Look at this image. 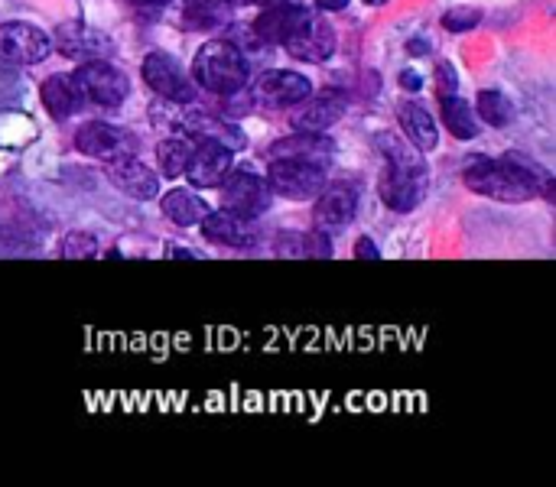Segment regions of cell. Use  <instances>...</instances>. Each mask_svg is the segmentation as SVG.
<instances>
[{
    "mask_svg": "<svg viewBox=\"0 0 556 487\" xmlns=\"http://www.w3.org/2000/svg\"><path fill=\"white\" fill-rule=\"evenodd\" d=\"M534 176H543L534 163H524L521 156L511 153L504 160H478L465 169V186L478 195H488L495 202H530L540 189Z\"/></svg>",
    "mask_w": 556,
    "mask_h": 487,
    "instance_id": "6da1fadb",
    "label": "cell"
},
{
    "mask_svg": "<svg viewBox=\"0 0 556 487\" xmlns=\"http://www.w3.org/2000/svg\"><path fill=\"white\" fill-rule=\"evenodd\" d=\"M251 65L244 59L238 46L225 43V39H209L192 62V78L212 95H235L248 85Z\"/></svg>",
    "mask_w": 556,
    "mask_h": 487,
    "instance_id": "7a4b0ae2",
    "label": "cell"
},
{
    "mask_svg": "<svg viewBox=\"0 0 556 487\" xmlns=\"http://www.w3.org/2000/svg\"><path fill=\"white\" fill-rule=\"evenodd\" d=\"M430 189V169L407 150L387 153V173L381 182V199L394 208V212H413Z\"/></svg>",
    "mask_w": 556,
    "mask_h": 487,
    "instance_id": "3957f363",
    "label": "cell"
},
{
    "mask_svg": "<svg viewBox=\"0 0 556 487\" xmlns=\"http://www.w3.org/2000/svg\"><path fill=\"white\" fill-rule=\"evenodd\" d=\"M72 85L79 101L98 104V108H121L127 91H131L124 72L101 59H88L85 65H79V72L72 75Z\"/></svg>",
    "mask_w": 556,
    "mask_h": 487,
    "instance_id": "277c9868",
    "label": "cell"
},
{
    "mask_svg": "<svg viewBox=\"0 0 556 487\" xmlns=\"http://www.w3.org/2000/svg\"><path fill=\"white\" fill-rule=\"evenodd\" d=\"M222 205H225V212L248 218V221L264 215L270 208V182L254 173H244V169H238V173L228 169L222 179Z\"/></svg>",
    "mask_w": 556,
    "mask_h": 487,
    "instance_id": "5b68a950",
    "label": "cell"
},
{
    "mask_svg": "<svg viewBox=\"0 0 556 487\" xmlns=\"http://www.w3.org/2000/svg\"><path fill=\"white\" fill-rule=\"evenodd\" d=\"M270 192H280L287 199H313L326 186V169L316 163H303V160H274L270 163Z\"/></svg>",
    "mask_w": 556,
    "mask_h": 487,
    "instance_id": "8992f818",
    "label": "cell"
},
{
    "mask_svg": "<svg viewBox=\"0 0 556 487\" xmlns=\"http://www.w3.org/2000/svg\"><path fill=\"white\" fill-rule=\"evenodd\" d=\"M53 52L49 39L40 26L33 23H4L0 26V62L10 65H36Z\"/></svg>",
    "mask_w": 556,
    "mask_h": 487,
    "instance_id": "52a82bcc",
    "label": "cell"
},
{
    "mask_svg": "<svg viewBox=\"0 0 556 487\" xmlns=\"http://www.w3.org/2000/svg\"><path fill=\"white\" fill-rule=\"evenodd\" d=\"M144 82L166 101L192 104V98H196L192 78L183 72V65H179L173 56H166V52H150V56L144 59Z\"/></svg>",
    "mask_w": 556,
    "mask_h": 487,
    "instance_id": "ba28073f",
    "label": "cell"
},
{
    "mask_svg": "<svg viewBox=\"0 0 556 487\" xmlns=\"http://www.w3.org/2000/svg\"><path fill=\"white\" fill-rule=\"evenodd\" d=\"M313 17L303 4L296 0H270V7L254 20V33L264 39V43H280L287 46L290 39L306 26V20Z\"/></svg>",
    "mask_w": 556,
    "mask_h": 487,
    "instance_id": "9c48e42d",
    "label": "cell"
},
{
    "mask_svg": "<svg viewBox=\"0 0 556 487\" xmlns=\"http://www.w3.org/2000/svg\"><path fill=\"white\" fill-rule=\"evenodd\" d=\"M355 208H358V189L348 186V182H332V186H322L319 202H316V228L319 231H342L355 221Z\"/></svg>",
    "mask_w": 556,
    "mask_h": 487,
    "instance_id": "30bf717a",
    "label": "cell"
},
{
    "mask_svg": "<svg viewBox=\"0 0 556 487\" xmlns=\"http://www.w3.org/2000/svg\"><path fill=\"white\" fill-rule=\"evenodd\" d=\"M231 169V150L225 143L218 140H199L196 153H189V163H186V176L192 186L199 189H212L218 182L225 179V173Z\"/></svg>",
    "mask_w": 556,
    "mask_h": 487,
    "instance_id": "8fae6325",
    "label": "cell"
},
{
    "mask_svg": "<svg viewBox=\"0 0 556 487\" xmlns=\"http://www.w3.org/2000/svg\"><path fill=\"white\" fill-rule=\"evenodd\" d=\"M108 179L118 186L124 195H131V199H140L147 202L153 195L160 192V182H157V173H153L150 166H144L140 160H134L131 153L124 156H114L108 160Z\"/></svg>",
    "mask_w": 556,
    "mask_h": 487,
    "instance_id": "7c38bea8",
    "label": "cell"
},
{
    "mask_svg": "<svg viewBox=\"0 0 556 487\" xmlns=\"http://www.w3.org/2000/svg\"><path fill=\"white\" fill-rule=\"evenodd\" d=\"M332 153H335V143L322 130H296V134L283 137L270 147L274 160H303L316 166H326L332 160Z\"/></svg>",
    "mask_w": 556,
    "mask_h": 487,
    "instance_id": "4fadbf2b",
    "label": "cell"
},
{
    "mask_svg": "<svg viewBox=\"0 0 556 487\" xmlns=\"http://www.w3.org/2000/svg\"><path fill=\"white\" fill-rule=\"evenodd\" d=\"M313 95V85H309V78H303L300 72H287V69H277V72H267L261 82H257V98L270 108H290V104H300Z\"/></svg>",
    "mask_w": 556,
    "mask_h": 487,
    "instance_id": "5bb4252c",
    "label": "cell"
},
{
    "mask_svg": "<svg viewBox=\"0 0 556 487\" xmlns=\"http://www.w3.org/2000/svg\"><path fill=\"white\" fill-rule=\"evenodd\" d=\"M287 49H290L293 59L316 62V65L326 62L332 52H335V30H332V23L319 20V17H309L303 30L287 43Z\"/></svg>",
    "mask_w": 556,
    "mask_h": 487,
    "instance_id": "9a60e30c",
    "label": "cell"
},
{
    "mask_svg": "<svg viewBox=\"0 0 556 487\" xmlns=\"http://www.w3.org/2000/svg\"><path fill=\"white\" fill-rule=\"evenodd\" d=\"M75 147L85 156H98V160H114V156H124L127 137L118 127L101 124V121H88L85 127H79L75 134Z\"/></svg>",
    "mask_w": 556,
    "mask_h": 487,
    "instance_id": "2e32d148",
    "label": "cell"
},
{
    "mask_svg": "<svg viewBox=\"0 0 556 487\" xmlns=\"http://www.w3.org/2000/svg\"><path fill=\"white\" fill-rule=\"evenodd\" d=\"M202 234L212 244H225V247H251L254 244V228L248 225V218H238L231 212H212L202 221Z\"/></svg>",
    "mask_w": 556,
    "mask_h": 487,
    "instance_id": "e0dca14e",
    "label": "cell"
},
{
    "mask_svg": "<svg viewBox=\"0 0 556 487\" xmlns=\"http://www.w3.org/2000/svg\"><path fill=\"white\" fill-rule=\"evenodd\" d=\"M400 127H404V137H407L420 153L433 150L436 143H439V130H436L433 114L426 111L423 104H417V101L400 104Z\"/></svg>",
    "mask_w": 556,
    "mask_h": 487,
    "instance_id": "ac0fdd59",
    "label": "cell"
},
{
    "mask_svg": "<svg viewBox=\"0 0 556 487\" xmlns=\"http://www.w3.org/2000/svg\"><path fill=\"white\" fill-rule=\"evenodd\" d=\"M348 108V101L342 91H322V98H316L306 111L296 114V127L300 130H329L332 124L342 121V114Z\"/></svg>",
    "mask_w": 556,
    "mask_h": 487,
    "instance_id": "d6986e66",
    "label": "cell"
},
{
    "mask_svg": "<svg viewBox=\"0 0 556 487\" xmlns=\"http://www.w3.org/2000/svg\"><path fill=\"white\" fill-rule=\"evenodd\" d=\"M43 104L56 121H66V117L79 111L82 101H79V95H75L72 75H49L43 82Z\"/></svg>",
    "mask_w": 556,
    "mask_h": 487,
    "instance_id": "ffe728a7",
    "label": "cell"
},
{
    "mask_svg": "<svg viewBox=\"0 0 556 487\" xmlns=\"http://www.w3.org/2000/svg\"><path fill=\"white\" fill-rule=\"evenodd\" d=\"M186 130H189V137H196V140H218V143H225L228 150H241L244 143H248L238 127H231L225 121H215V117H209V114H192L189 121H186Z\"/></svg>",
    "mask_w": 556,
    "mask_h": 487,
    "instance_id": "44dd1931",
    "label": "cell"
},
{
    "mask_svg": "<svg viewBox=\"0 0 556 487\" xmlns=\"http://www.w3.org/2000/svg\"><path fill=\"white\" fill-rule=\"evenodd\" d=\"M163 215L176 221V225H199V221L209 215V208H205V202L199 199V195H192L189 189H173L163 195Z\"/></svg>",
    "mask_w": 556,
    "mask_h": 487,
    "instance_id": "7402d4cb",
    "label": "cell"
},
{
    "mask_svg": "<svg viewBox=\"0 0 556 487\" xmlns=\"http://www.w3.org/2000/svg\"><path fill=\"white\" fill-rule=\"evenodd\" d=\"M95 43H105L108 46V39L101 36V33H95V30H88V26H82V23L59 26V46L72 59H82V56L92 59L95 52H105V49H95Z\"/></svg>",
    "mask_w": 556,
    "mask_h": 487,
    "instance_id": "603a6c76",
    "label": "cell"
},
{
    "mask_svg": "<svg viewBox=\"0 0 556 487\" xmlns=\"http://www.w3.org/2000/svg\"><path fill=\"white\" fill-rule=\"evenodd\" d=\"M443 124L449 127V134L456 140H472L478 134L472 104L462 101L459 95H446L443 98Z\"/></svg>",
    "mask_w": 556,
    "mask_h": 487,
    "instance_id": "cb8c5ba5",
    "label": "cell"
},
{
    "mask_svg": "<svg viewBox=\"0 0 556 487\" xmlns=\"http://www.w3.org/2000/svg\"><path fill=\"white\" fill-rule=\"evenodd\" d=\"M475 104H478V117L491 127H504L511 121V101L501 91H482Z\"/></svg>",
    "mask_w": 556,
    "mask_h": 487,
    "instance_id": "d4e9b609",
    "label": "cell"
},
{
    "mask_svg": "<svg viewBox=\"0 0 556 487\" xmlns=\"http://www.w3.org/2000/svg\"><path fill=\"white\" fill-rule=\"evenodd\" d=\"M157 156H160V169L166 179H176L186 173V163H189V147L183 140H163L157 147Z\"/></svg>",
    "mask_w": 556,
    "mask_h": 487,
    "instance_id": "484cf974",
    "label": "cell"
},
{
    "mask_svg": "<svg viewBox=\"0 0 556 487\" xmlns=\"http://www.w3.org/2000/svg\"><path fill=\"white\" fill-rule=\"evenodd\" d=\"M478 20H482V10L475 7H456L449 10L443 17V26L449 33H462V30H472V26H478Z\"/></svg>",
    "mask_w": 556,
    "mask_h": 487,
    "instance_id": "4316f807",
    "label": "cell"
},
{
    "mask_svg": "<svg viewBox=\"0 0 556 487\" xmlns=\"http://www.w3.org/2000/svg\"><path fill=\"white\" fill-rule=\"evenodd\" d=\"M98 250V244H95V238H88V234H82V231H75V234H69V241L62 244V257H92Z\"/></svg>",
    "mask_w": 556,
    "mask_h": 487,
    "instance_id": "83f0119b",
    "label": "cell"
},
{
    "mask_svg": "<svg viewBox=\"0 0 556 487\" xmlns=\"http://www.w3.org/2000/svg\"><path fill=\"white\" fill-rule=\"evenodd\" d=\"M436 88H439V98H446V95H456V72L449 69V65H439L436 69Z\"/></svg>",
    "mask_w": 556,
    "mask_h": 487,
    "instance_id": "f1b7e54d",
    "label": "cell"
},
{
    "mask_svg": "<svg viewBox=\"0 0 556 487\" xmlns=\"http://www.w3.org/2000/svg\"><path fill=\"white\" fill-rule=\"evenodd\" d=\"M355 257H368V260H378V247H374L368 238H361L358 244H355Z\"/></svg>",
    "mask_w": 556,
    "mask_h": 487,
    "instance_id": "f546056e",
    "label": "cell"
},
{
    "mask_svg": "<svg viewBox=\"0 0 556 487\" xmlns=\"http://www.w3.org/2000/svg\"><path fill=\"white\" fill-rule=\"evenodd\" d=\"M400 85L404 88H410V91H417V88H423V78L413 72V69H407L404 75H400Z\"/></svg>",
    "mask_w": 556,
    "mask_h": 487,
    "instance_id": "4dcf8cb0",
    "label": "cell"
},
{
    "mask_svg": "<svg viewBox=\"0 0 556 487\" xmlns=\"http://www.w3.org/2000/svg\"><path fill=\"white\" fill-rule=\"evenodd\" d=\"M316 4H319L322 10H345L348 0H316Z\"/></svg>",
    "mask_w": 556,
    "mask_h": 487,
    "instance_id": "1f68e13d",
    "label": "cell"
},
{
    "mask_svg": "<svg viewBox=\"0 0 556 487\" xmlns=\"http://www.w3.org/2000/svg\"><path fill=\"white\" fill-rule=\"evenodd\" d=\"M365 4H371V7H378V4H387V0H365Z\"/></svg>",
    "mask_w": 556,
    "mask_h": 487,
    "instance_id": "d6a6232c",
    "label": "cell"
}]
</instances>
